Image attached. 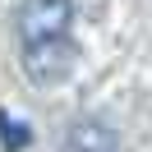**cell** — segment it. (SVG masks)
Masks as SVG:
<instances>
[{"mask_svg": "<svg viewBox=\"0 0 152 152\" xmlns=\"http://www.w3.org/2000/svg\"><path fill=\"white\" fill-rule=\"evenodd\" d=\"M78 65V46L74 37H42V42H23V74L32 83L51 88V83H65Z\"/></svg>", "mask_w": 152, "mask_h": 152, "instance_id": "1", "label": "cell"}, {"mask_svg": "<svg viewBox=\"0 0 152 152\" xmlns=\"http://www.w3.org/2000/svg\"><path fill=\"white\" fill-rule=\"evenodd\" d=\"M74 23L69 0H23L19 5V42H42V37H65Z\"/></svg>", "mask_w": 152, "mask_h": 152, "instance_id": "2", "label": "cell"}, {"mask_svg": "<svg viewBox=\"0 0 152 152\" xmlns=\"http://www.w3.org/2000/svg\"><path fill=\"white\" fill-rule=\"evenodd\" d=\"M115 148H120V138L102 120H74L65 134V152H115Z\"/></svg>", "mask_w": 152, "mask_h": 152, "instance_id": "3", "label": "cell"}, {"mask_svg": "<svg viewBox=\"0 0 152 152\" xmlns=\"http://www.w3.org/2000/svg\"><path fill=\"white\" fill-rule=\"evenodd\" d=\"M0 134H5V148H28V129L10 115H0Z\"/></svg>", "mask_w": 152, "mask_h": 152, "instance_id": "4", "label": "cell"}]
</instances>
